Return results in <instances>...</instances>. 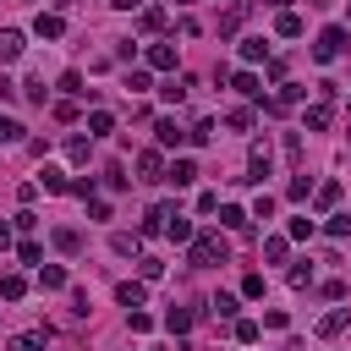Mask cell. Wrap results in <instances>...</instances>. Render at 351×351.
I'll use <instances>...</instances> for the list:
<instances>
[{"label": "cell", "instance_id": "20", "mask_svg": "<svg viewBox=\"0 0 351 351\" xmlns=\"http://www.w3.org/2000/svg\"><path fill=\"white\" fill-rule=\"evenodd\" d=\"M22 55V33L16 27H0V60H16Z\"/></svg>", "mask_w": 351, "mask_h": 351}, {"label": "cell", "instance_id": "44", "mask_svg": "<svg viewBox=\"0 0 351 351\" xmlns=\"http://www.w3.org/2000/svg\"><path fill=\"white\" fill-rule=\"evenodd\" d=\"M137 269H143V280H159V274H165V263H159V258H137Z\"/></svg>", "mask_w": 351, "mask_h": 351}, {"label": "cell", "instance_id": "34", "mask_svg": "<svg viewBox=\"0 0 351 351\" xmlns=\"http://www.w3.org/2000/svg\"><path fill=\"white\" fill-rule=\"evenodd\" d=\"M285 280H291V291H307V285H313V263H296Z\"/></svg>", "mask_w": 351, "mask_h": 351}, {"label": "cell", "instance_id": "23", "mask_svg": "<svg viewBox=\"0 0 351 351\" xmlns=\"http://www.w3.org/2000/svg\"><path fill=\"white\" fill-rule=\"evenodd\" d=\"M104 132H115V115L110 110H93L88 115V137H104Z\"/></svg>", "mask_w": 351, "mask_h": 351}, {"label": "cell", "instance_id": "21", "mask_svg": "<svg viewBox=\"0 0 351 351\" xmlns=\"http://www.w3.org/2000/svg\"><path fill=\"white\" fill-rule=\"evenodd\" d=\"M137 27H143V33H159V27H165V5H143Z\"/></svg>", "mask_w": 351, "mask_h": 351}, {"label": "cell", "instance_id": "51", "mask_svg": "<svg viewBox=\"0 0 351 351\" xmlns=\"http://www.w3.org/2000/svg\"><path fill=\"white\" fill-rule=\"evenodd\" d=\"M110 5H115V11H137V0H110Z\"/></svg>", "mask_w": 351, "mask_h": 351}, {"label": "cell", "instance_id": "6", "mask_svg": "<svg viewBox=\"0 0 351 351\" xmlns=\"http://www.w3.org/2000/svg\"><path fill=\"white\" fill-rule=\"evenodd\" d=\"M143 296H148L143 280H121V285H115V302H121V307H143Z\"/></svg>", "mask_w": 351, "mask_h": 351}, {"label": "cell", "instance_id": "26", "mask_svg": "<svg viewBox=\"0 0 351 351\" xmlns=\"http://www.w3.org/2000/svg\"><path fill=\"white\" fill-rule=\"evenodd\" d=\"M0 296H5V302H22V296H27V280H22V274H5V280H0Z\"/></svg>", "mask_w": 351, "mask_h": 351}, {"label": "cell", "instance_id": "19", "mask_svg": "<svg viewBox=\"0 0 351 351\" xmlns=\"http://www.w3.org/2000/svg\"><path fill=\"white\" fill-rule=\"evenodd\" d=\"M313 230H318V219H307V214H296V219L285 225V236H291V241H313Z\"/></svg>", "mask_w": 351, "mask_h": 351}, {"label": "cell", "instance_id": "31", "mask_svg": "<svg viewBox=\"0 0 351 351\" xmlns=\"http://www.w3.org/2000/svg\"><path fill=\"white\" fill-rule=\"evenodd\" d=\"M307 192H313V181H307V170H296V176H291V186H285V197H291V203H302Z\"/></svg>", "mask_w": 351, "mask_h": 351}, {"label": "cell", "instance_id": "16", "mask_svg": "<svg viewBox=\"0 0 351 351\" xmlns=\"http://www.w3.org/2000/svg\"><path fill=\"white\" fill-rule=\"evenodd\" d=\"M38 186H44V192H71V181H66L55 165H44V170H38Z\"/></svg>", "mask_w": 351, "mask_h": 351}, {"label": "cell", "instance_id": "4", "mask_svg": "<svg viewBox=\"0 0 351 351\" xmlns=\"http://www.w3.org/2000/svg\"><path fill=\"white\" fill-rule=\"evenodd\" d=\"M296 99H302V88H296V82H280V93H274V99H263V110H269V115H285Z\"/></svg>", "mask_w": 351, "mask_h": 351}, {"label": "cell", "instance_id": "32", "mask_svg": "<svg viewBox=\"0 0 351 351\" xmlns=\"http://www.w3.org/2000/svg\"><path fill=\"white\" fill-rule=\"evenodd\" d=\"M88 148H93V137H71V143H66V159H71V165H82V159H88Z\"/></svg>", "mask_w": 351, "mask_h": 351}, {"label": "cell", "instance_id": "38", "mask_svg": "<svg viewBox=\"0 0 351 351\" xmlns=\"http://www.w3.org/2000/svg\"><path fill=\"white\" fill-rule=\"evenodd\" d=\"M208 307H214V313H219V318H236V296H225V291H219V296H214V302H208Z\"/></svg>", "mask_w": 351, "mask_h": 351}, {"label": "cell", "instance_id": "42", "mask_svg": "<svg viewBox=\"0 0 351 351\" xmlns=\"http://www.w3.org/2000/svg\"><path fill=\"white\" fill-rule=\"evenodd\" d=\"M0 143H5V148H11V143H22V126H16V121H5V115H0Z\"/></svg>", "mask_w": 351, "mask_h": 351}, {"label": "cell", "instance_id": "22", "mask_svg": "<svg viewBox=\"0 0 351 351\" xmlns=\"http://www.w3.org/2000/svg\"><path fill=\"white\" fill-rule=\"evenodd\" d=\"M263 55H269V38H241V60L247 66H258Z\"/></svg>", "mask_w": 351, "mask_h": 351}, {"label": "cell", "instance_id": "13", "mask_svg": "<svg viewBox=\"0 0 351 351\" xmlns=\"http://www.w3.org/2000/svg\"><path fill=\"white\" fill-rule=\"evenodd\" d=\"M192 318H197L192 307H170V313H165V329H170V335H186V329H192Z\"/></svg>", "mask_w": 351, "mask_h": 351}, {"label": "cell", "instance_id": "9", "mask_svg": "<svg viewBox=\"0 0 351 351\" xmlns=\"http://www.w3.org/2000/svg\"><path fill=\"white\" fill-rule=\"evenodd\" d=\"M137 247H143V236H132V230H115L110 236V252L115 258H137Z\"/></svg>", "mask_w": 351, "mask_h": 351}, {"label": "cell", "instance_id": "25", "mask_svg": "<svg viewBox=\"0 0 351 351\" xmlns=\"http://www.w3.org/2000/svg\"><path fill=\"white\" fill-rule=\"evenodd\" d=\"M247 219H252V214H241V208H230V203L219 208V225H225V230H236V236L247 230Z\"/></svg>", "mask_w": 351, "mask_h": 351}, {"label": "cell", "instance_id": "28", "mask_svg": "<svg viewBox=\"0 0 351 351\" xmlns=\"http://www.w3.org/2000/svg\"><path fill=\"white\" fill-rule=\"evenodd\" d=\"M274 33H280V38H296V33H302V16H296V11H280Z\"/></svg>", "mask_w": 351, "mask_h": 351}, {"label": "cell", "instance_id": "11", "mask_svg": "<svg viewBox=\"0 0 351 351\" xmlns=\"http://www.w3.org/2000/svg\"><path fill=\"white\" fill-rule=\"evenodd\" d=\"M346 324H351V307H335V313H324V318H318V335L329 340V335H340Z\"/></svg>", "mask_w": 351, "mask_h": 351}, {"label": "cell", "instance_id": "5", "mask_svg": "<svg viewBox=\"0 0 351 351\" xmlns=\"http://www.w3.org/2000/svg\"><path fill=\"white\" fill-rule=\"evenodd\" d=\"M165 181H170V186H192V181H197V165H192V159H176V165H165Z\"/></svg>", "mask_w": 351, "mask_h": 351}, {"label": "cell", "instance_id": "14", "mask_svg": "<svg viewBox=\"0 0 351 351\" xmlns=\"http://www.w3.org/2000/svg\"><path fill=\"white\" fill-rule=\"evenodd\" d=\"M33 33H38V38H60V33H66V22H60V16H49V11H38Z\"/></svg>", "mask_w": 351, "mask_h": 351}, {"label": "cell", "instance_id": "33", "mask_svg": "<svg viewBox=\"0 0 351 351\" xmlns=\"http://www.w3.org/2000/svg\"><path fill=\"white\" fill-rule=\"evenodd\" d=\"M55 247H60V252H77V247H82V236H77L71 225H60V230H55Z\"/></svg>", "mask_w": 351, "mask_h": 351}, {"label": "cell", "instance_id": "46", "mask_svg": "<svg viewBox=\"0 0 351 351\" xmlns=\"http://www.w3.org/2000/svg\"><path fill=\"white\" fill-rule=\"evenodd\" d=\"M219 208V192H197V214H214Z\"/></svg>", "mask_w": 351, "mask_h": 351}, {"label": "cell", "instance_id": "39", "mask_svg": "<svg viewBox=\"0 0 351 351\" xmlns=\"http://www.w3.org/2000/svg\"><path fill=\"white\" fill-rule=\"evenodd\" d=\"M126 324H132L137 335H148V329H154V318H148V313H137V307H126Z\"/></svg>", "mask_w": 351, "mask_h": 351}, {"label": "cell", "instance_id": "37", "mask_svg": "<svg viewBox=\"0 0 351 351\" xmlns=\"http://www.w3.org/2000/svg\"><path fill=\"white\" fill-rule=\"evenodd\" d=\"M225 121H230V132H252V110H230Z\"/></svg>", "mask_w": 351, "mask_h": 351}, {"label": "cell", "instance_id": "36", "mask_svg": "<svg viewBox=\"0 0 351 351\" xmlns=\"http://www.w3.org/2000/svg\"><path fill=\"white\" fill-rule=\"evenodd\" d=\"M263 258H269V263H285V236H269V241H263Z\"/></svg>", "mask_w": 351, "mask_h": 351}, {"label": "cell", "instance_id": "3", "mask_svg": "<svg viewBox=\"0 0 351 351\" xmlns=\"http://www.w3.org/2000/svg\"><path fill=\"white\" fill-rule=\"evenodd\" d=\"M137 176H143V181H165V154H159V148H143V154H137Z\"/></svg>", "mask_w": 351, "mask_h": 351}, {"label": "cell", "instance_id": "15", "mask_svg": "<svg viewBox=\"0 0 351 351\" xmlns=\"http://www.w3.org/2000/svg\"><path fill=\"white\" fill-rule=\"evenodd\" d=\"M236 93H241V99H252V104H263V82H258L252 71H241V77H236Z\"/></svg>", "mask_w": 351, "mask_h": 351}, {"label": "cell", "instance_id": "18", "mask_svg": "<svg viewBox=\"0 0 351 351\" xmlns=\"http://www.w3.org/2000/svg\"><path fill=\"white\" fill-rule=\"evenodd\" d=\"M165 236H176V241H192V219L170 208V219H165Z\"/></svg>", "mask_w": 351, "mask_h": 351}, {"label": "cell", "instance_id": "40", "mask_svg": "<svg viewBox=\"0 0 351 351\" xmlns=\"http://www.w3.org/2000/svg\"><path fill=\"white\" fill-rule=\"evenodd\" d=\"M236 340L252 346V340H258V324H252V318H236Z\"/></svg>", "mask_w": 351, "mask_h": 351}, {"label": "cell", "instance_id": "12", "mask_svg": "<svg viewBox=\"0 0 351 351\" xmlns=\"http://www.w3.org/2000/svg\"><path fill=\"white\" fill-rule=\"evenodd\" d=\"M247 11H252V5H247V0H241V5H230V11H225V16H219V38H230V33H236V27H241V22H247Z\"/></svg>", "mask_w": 351, "mask_h": 351}, {"label": "cell", "instance_id": "29", "mask_svg": "<svg viewBox=\"0 0 351 351\" xmlns=\"http://www.w3.org/2000/svg\"><path fill=\"white\" fill-rule=\"evenodd\" d=\"M159 93H165V99H170V104H181V99H186V93H192V77H176V82H165V88H159Z\"/></svg>", "mask_w": 351, "mask_h": 351}, {"label": "cell", "instance_id": "45", "mask_svg": "<svg viewBox=\"0 0 351 351\" xmlns=\"http://www.w3.org/2000/svg\"><path fill=\"white\" fill-rule=\"evenodd\" d=\"M148 88V71H126V93H143Z\"/></svg>", "mask_w": 351, "mask_h": 351}, {"label": "cell", "instance_id": "1", "mask_svg": "<svg viewBox=\"0 0 351 351\" xmlns=\"http://www.w3.org/2000/svg\"><path fill=\"white\" fill-rule=\"evenodd\" d=\"M186 258H192V269H214V263H225V258H230V241H225L219 230H197Z\"/></svg>", "mask_w": 351, "mask_h": 351}, {"label": "cell", "instance_id": "2", "mask_svg": "<svg viewBox=\"0 0 351 351\" xmlns=\"http://www.w3.org/2000/svg\"><path fill=\"white\" fill-rule=\"evenodd\" d=\"M346 49H351V33H346V27H324L318 44H313V60H335V55H346Z\"/></svg>", "mask_w": 351, "mask_h": 351}, {"label": "cell", "instance_id": "49", "mask_svg": "<svg viewBox=\"0 0 351 351\" xmlns=\"http://www.w3.org/2000/svg\"><path fill=\"white\" fill-rule=\"evenodd\" d=\"M241 296H263V274H247L241 280Z\"/></svg>", "mask_w": 351, "mask_h": 351}, {"label": "cell", "instance_id": "47", "mask_svg": "<svg viewBox=\"0 0 351 351\" xmlns=\"http://www.w3.org/2000/svg\"><path fill=\"white\" fill-rule=\"evenodd\" d=\"M88 219H110V203L104 197H88Z\"/></svg>", "mask_w": 351, "mask_h": 351}, {"label": "cell", "instance_id": "48", "mask_svg": "<svg viewBox=\"0 0 351 351\" xmlns=\"http://www.w3.org/2000/svg\"><path fill=\"white\" fill-rule=\"evenodd\" d=\"M269 214H274V197H269V192H263V197H258V203H252V219H269Z\"/></svg>", "mask_w": 351, "mask_h": 351}, {"label": "cell", "instance_id": "30", "mask_svg": "<svg viewBox=\"0 0 351 351\" xmlns=\"http://www.w3.org/2000/svg\"><path fill=\"white\" fill-rule=\"evenodd\" d=\"M302 126H307V132H324V126H329V104H313V110L302 115Z\"/></svg>", "mask_w": 351, "mask_h": 351}, {"label": "cell", "instance_id": "17", "mask_svg": "<svg viewBox=\"0 0 351 351\" xmlns=\"http://www.w3.org/2000/svg\"><path fill=\"white\" fill-rule=\"evenodd\" d=\"M165 219H170V203H154V208H148V219H143V236H159V230H165Z\"/></svg>", "mask_w": 351, "mask_h": 351}, {"label": "cell", "instance_id": "24", "mask_svg": "<svg viewBox=\"0 0 351 351\" xmlns=\"http://www.w3.org/2000/svg\"><path fill=\"white\" fill-rule=\"evenodd\" d=\"M313 203H318V214H324V208H335V203H340V181H324V186L313 192Z\"/></svg>", "mask_w": 351, "mask_h": 351}, {"label": "cell", "instance_id": "41", "mask_svg": "<svg viewBox=\"0 0 351 351\" xmlns=\"http://www.w3.org/2000/svg\"><path fill=\"white\" fill-rule=\"evenodd\" d=\"M324 230H329V236H351V214H329Z\"/></svg>", "mask_w": 351, "mask_h": 351}, {"label": "cell", "instance_id": "52", "mask_svg": "<svg viewBox=\"0 0 351 351\" xmlns=\"http://www.w3.org/2000/svg\"><path fill=\"white\" fill-rule=\"evenodd\" d=\"M5 247H11V230H5V225H0V252H5Z\"/></svg>", "mask_w": 351, "mask_h": 351}, {"label": "cell", "instance_id": "43", "mask_svg": "<svg viewBox=\"0 0 351 351\" xmlns=\"http://www.w3.org/2000/svg\"><path fill=\"white\" fill-rule=\"evenodd\" d=\"M16 258H22V263H38V258H44V247H38V241H22V247H16Z\"/></svg>", "mask_w": 351, "mask_h": 351}, {"label": "cell", "instance_id": "8", "mask_svg": "<svg viewBox=\"0 0 351 351\" xmlns=\"http://www.w3.org/2000/svg\"><path fill=\"white\" fill-rule=\"evenodd\" d=\"M154 137H159V148H181V143H186V132H181V126H176L170 115H165V121L154 126Z\"/></svg>", "mask_w": 351, "mask_h": 351}, {"label": "cell", "instance_id": "27", "mask_svg": "<svg viewBox=\"0 0 351 351\" xmlns=\"http://www.w3.org/2000/svg\"><path fill=\"white\" fill-rule=\"evenodd\" d=\"M44 340H49V329H27V335H16V340H11V351H38Z\"/></svg>", "mask_w": 351, "mask_h": 351}, {"label": "cell", "instance_id": "53", "mask_svg": "<svg viewBox=\"0 0 351 351\" xmlns=\"http://www.w3.org/2000/svg\"><path fill=\"white\" fill-rule=\"evenodd\" d=\"M313 5H324V0H313Z\"/></svg>", "mask_w": 351, "mask_h": 351}, {"label": "cell", "instance_id": "7", "mask_svg": "<svg viewBox=\"0 0 351 351\" xmlns=\"http://www.w3.org/2000/svg\"><path fill=\"white\" fill-rule=\"evenodd\" d=\"M148 66L154 71H176V44H148Z\"/></svg>", "mask_w": 351, "mask_h": 351}, {"label": "cell", "instance_id": "10", "mask_svg": "<svg viewBox=\"0 0 351 351\" xmlns=\"http://www.w3.org/2000/svg\"><path fill=\"white\" fill-rule=\"evenodd\" d=\"M38 291H66V269L60 263H38Z\"/></svg>", "mask_w": 351, "mask_h": 351}, {"label": "cell", "instance_id": "50", "mask_svg": "<svg viewBox=\"0 0 351 351\" xmlns=\"http://www.w3.org/2000/svg\"><path fill=\"white\" fill-rule=\"evenodd\" d=\"M11 93H16V82H11V77H0V104H5Z\"/></svg>", "mask_w": 351, "mask_h": 351}, {"label": "cell", "instance_id": "35", "mask_svg": "<svg viewBox=\"0 0 351 351\" xmlns=\"http://www.w3.org/2000/svg\"><path fill=\"white\" fill-rule=\"evenodd\" d=\"M60 88H66L71 99H88V93H93V88H82V77H77V71H66V77H60Z\"/></svg>", "mask_w": 351, "mask_h": 351}]
</instances>
